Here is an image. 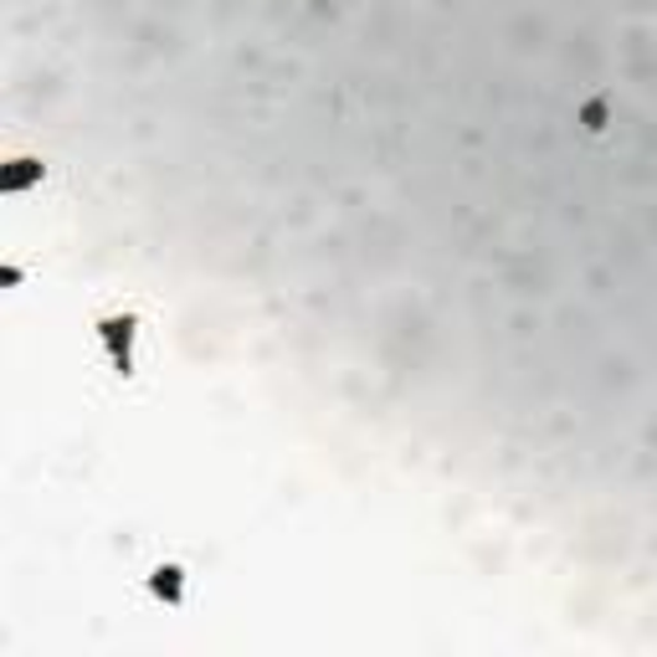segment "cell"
I'll return each mask as SVG.
<instances>
[{"instance_id": "cell-1", "label": "cell", "mask_w": 657, "mask_h": 657, "mask_svg": "<svg viewBox=\"0 0 657 657\" xmlns=\"http://www.w3.org/2000/svg\"><path fill=\"white\" fill-rule=\"evenodd\" d=\"M103 339H108V350H114V371L118 375H129L134 371V319H108L103 324Z\"/></svg>"}, {"instance_id": "cell-2", "label": "cell", "mask_w": 657, "mask_h": 657, "mask_svg": "<svg viewBox=\"0 0 657 657\" xmlns=\"http://www.w3.org/2000/svg\"><path fill=\"white\" fill-rule=\"evenodd\" d=\"M36 175H42V165H36V160H16V169H5V180H0V186L21 190V186H32Z\"/></svg>"}]
</instances>
